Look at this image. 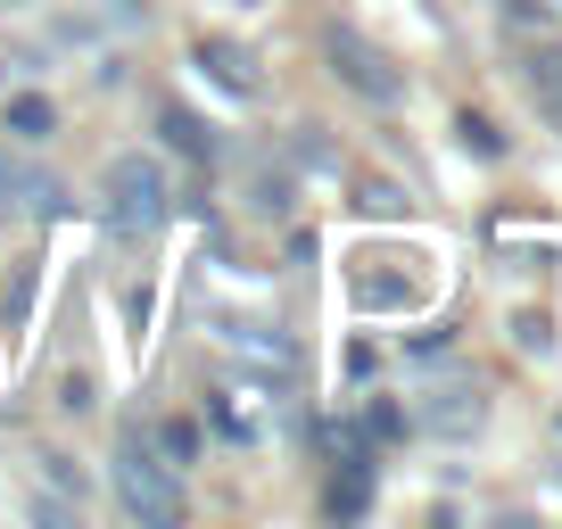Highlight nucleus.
<instances>
[{
    "label": "nucleus",
    "mask_w": 562,
    "mask_h": 529,
    "mask_svg": "<svg viewBox=\"0 0 562 529\" xmlns=\"http://www.w3.org/2000/svg\"><path fill=\"white\" fill-rule=\"evenodd\" d=\"M356 430H364V439H405V414L397 406H364V423H356Z\"/></svg>",
    "instance_id": "obj_14"
},
{
    "label": "nucleus",
    "mask_w": 562,
    "mask_h": 529,
    "mask_svg": "<svg viewBox=\"0 0 562 529\" xmlns=\"http://www.w3.org/2000/svg\"><path fill=\"white\" fill-rule=\"evenodd\" d=\"M100 215H108V232H124V240H149V232L166 224V175H158V158H108Z\"/></svg>",
    "instance_id": "obj_2"
},
{
    "label": "nucleus",
    "mask_w": 562,
    "mask_h": 529,
    "mask_svg": "<svg viewBox=\"0 0 562 529\" xmlns=\"http://www.w3.org/2000/svg\"><path fill=\"white\" fill-rule=\"evenodd\" d=\"M58 207H67V182L0 149V215H58Z\"/></svg>",
    "instance_id": "obj_5"
},
{
    "label": "nucleus",
    "mask_w": 562,
    "mask_h": 529,
    "mask_svg": "<svg viewBox=\"0 0 562 529\" xmlns=\"http://www.w3.org/2000/svg\"><path fill=\"white\" fill-rule=\"evenodd\" d=\"M397 207H405V199L389 191V182H364V215H397Z\"/></svg>",
    "instance_id": "obj_15"
},
{
    "label": "nucleus",
    "mask_w": 562,
    "mask_h": 529,
    "mask_svg": "<svg viewBox=\"0 0 562 529\" xmlns=\"http://www.w3.org/2000/svg\"><path fill=\"white\" fill-rule=\"evenodd\" d=\"M199 67H207V75H215L224 91H240V100H257V91H265L257 58H248L240 42H224V34H199Z\"/></svg>",
    "instance_id": "obj_8"
},
{
    "label": "nucleus",
    "mask_w": 562,
    "mask_h": 529,
    "mask_svg": "<svg viewBox=\"0 0 562 529\" xmlns=\"http://www.w3.org/2000/svg\"><path fill=\"white\" fill-rule=\"evenodd\" d=\"M323 58H331V75L356 91V100H372V108H397V100H405L397 58H389L381 42H364L356 25H323Z\"/></svg>",
    "instance_id": "obj_3"
},
{
    "label": "nucleus",
    "mask_w": 562,
    "mask_h": 529,
    "mask_svg": "<svg viewBox=\"0 0 562 529\" xmlns=\"http://www.w3.org/2000/svg\"><path fill=\"white\" fill-rule=\"evenodd\" d=\"M149 439H158V455H166V463H191L199 430H191V423H158V430H149Z\"/></svg>",
    "instance_id": "obj_13"
},
{
    "label": "nucleus",
    "mask_w": 562,
    "mask_h": 529,
    "mask_svg": "<svg viewBox=\"0 0 562 529\" xmlns=\"http://www.w3.org/2000/svg\"><path fill=\"white\" fill-rule=\"evenodd\" d=\"M50 124H58V108L42 100V91H18V100H9V133H18V142H42Z\"/></svg>",
    "instance_id": "obj_10"
},
{
    "label": "nucleus",
    "mask_w": 562,
    "mask_h": 529,
    "mask_svg": "<svg viewBox=\"0 0 562 529\" xmlns=\"http://www.w3.org/2000/svg\"><path fill=\"white\" fill-rule=\"evenodd\" d=\"M108 480H116V496H124V513H133V521H149V529H175V521H182V480H175V463L158 455V439H149L140 423H124Z\"/></svg>",
    "instance_id": "obj_1"
},
{
    "label": "nucleus",
    "mask_w": 562,
    "mask_h": 529,
    "mask_svg": "<svg viewBox=\"0 0 562 529\" xmlns=\"http://www.w3.org/2000/svg\"><path fill=\"white\" fill-rule=\"evenodd\" d=\"M521 83H529V100H538V116L562 133V42L554 34H538L521 50Z\"/></svg>",
    "instance_id": "obj_7"
},
{
    "label": "nucleus",
    "mask_w": 562,
    "mask_h": 529,
    "mask_svg": "<svg viewBox=\"0 0 562 529\" xmlns=\"http://www.w3.org/2000/svg\"><path fill=\"white\" fill-rule=\"evenodd\" d=\"M480 414H488V406H480V381H472V372H447V381L422 397V430H439V439H472Z\"/></svg>",
    "instance_id": "obj_4"
},
{
    "label": "nucleus",
    "mask_w": 562,
    "mask_h": 529,
    "mask_svg": "<svg viewBox=\"0 0 562 529\" xmlns=\"http://www.w3.org/2000/svg\"><path fill=\"white\" fill-rule=\"evenodd\" d=\"M166 133H175V142L191 149V158H215V142H207V124H199L191 108H166Z\"/></svg>",
    "instance_id": "obj_12"
},
{
    "label": "nucleus",
    "mask_w": 562,
    "mask_h": 529,
    "mask_svg": "<svg viewBox=\"0 0 562 529\" xmlns=\"http://www.w3.org/2000/svg\"><path fill=\"white\" fill-rule=\"evenodd\" d=\"M372 439H356V447H339V472H331V488H323V513L331 521H356V513L372 505Z\"/></svg>",
    "instance_id": "obj_6"
},
{
    "label": "nucleus",
    "mask_w": 562,
    "mask_h": 529,
    "mask_svg": "<svg viewBox=\"0 0 562 529\" xmlns=\"http://www.w3.org/2000/svg\"><path fill=\"white\" fill-rule=\"evenodd\" d=\"M224 348H240L248 364H265V372H290V364H299V348H290L273 323H224Z\"/></svg>",
    "instance_id": "obj_9"
},
{
    "label": "nucleus",
    "mask_w": 562,
    "mask_h": 529,
    "mask_svg": "<svg viewBox=\"0 0 562 529\" xmlns=\"http://www.w3.org/2000/svg\"><path fill=\"white\" fill-rule=\"evenodd\" d=\"M456 133H463V149H472V158H505V133H496L488 116H472V108L456 116Z\"/></svg>",
    "instance_id": "obj_11"
}]
</instances>
